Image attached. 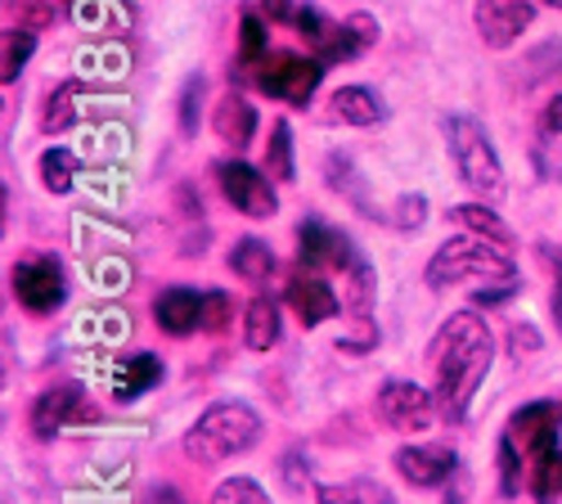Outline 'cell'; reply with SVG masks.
<instances>
[{"instance_id":"1","label":"cell","mask_w":562,"mask_h":504,"mask_svg":"<svg viewBox=\"0 0 562 504\" xmlns=\"http://www.w3.org/2000/svg\"><path fill=\"white\" fill-rule=\"evenodd\" d=\"M491 351H495V338L477 311H454L432 334L428 365H432V379H437L441 419H450V424L468 419V405H473L482 379L491 374Z\"/></svg>"},{"instance_id":"2","label":"cell","mask_w":562,"mask_h":504,"mask_svg":"<svg viewBox=\"0 0 562 504\" xmlns=\"http://www.w3.org/2000/svg\"><path fill=\"white\" fill-rule=\"evenodd\" d=\"M261 441V415L244 401H216L184 433V455L199 464H225Z\"/></svg>"},{"instance_id":"3","label":"cell","mask_w":562,"mask_h":504,"mask_svg":"<svg viewBox=\"0 0 562 504\" xmlns=\"http://www.w3.org/2000/svg\"><path fill=\"white\" fill-rule=\"evenodd\" d=\"M424 280H428V289H454V284H468V280L491 284V280H518V266H513L508 248L463 231L459 239H446L432 253Z\"/></svg>"},{"instance_id":"4","label":"cell","mask_w":562,"mask_h":504,"mask_svg":"<svg viewBox=\"0 0 562 504\" xmlns=\"http://www.w3.org/2000/svg\"><path fill=\"white\" fill-rule=\"evenodd\" d=\"M446 149L454 158V171L468 190H473L477 199L495 203L508 186H504V163L491 145V135L477 117H468V113H450L446 117Z\"/></svg>"},{"instance_id":"5","label":"cell","mask_w":562,"mask_h":504,"mask_svg":"<svg viewBox=\"0 0 562 504\" xmlns=\"http://www.w3.org/2000/svg\"><path fill=\"white\" fill-rule=\"evenodd\" d=\"M216 180H221V194L234 212H244L252 221H266L279 212V194H274V176L244 163V158H225L216 163Z\"/></svg>"},{"instance_id":"6","label":"cell","mask_w":562,"mask_h":504,"mask_svg":"<svg viewBox=\"0 0 562 504\" xmlns=\"http://www.w3.org/2000/svg\"><path fill=\"white\" fill-rule=\"evenodd\" d=\"M257 90L270 100H289V104H306L319 81H324V64L319 59H302V55H289V51H279V55H266L252 72Z\"/></svg>"},{"instance_id":"7","label":"cell","mask_w":562,"mask_h":504,"mask_svg":"<svg viewBox=\"0 0 562 504\" xmlns=\"http://www.w3.org/2000/svg\"><path fill=\"white\" fill-rule=\"evenodd\" d=\"M10 284H14V298L23 311L32 315H55L64 302H68V275L55 257H27L14 266L10 275Z\"/></svg>"},{"instance_id":"8","label":"cell","mask_w":562,"mask_h":504,"mask_svg":"<svg viewBox=\"0 0 562 504\" xmlns=\"http://www.w3.org/2000/svg\"><path fill=\"white\" fill-rule=\"evenodd\" d=\"M437 415V392L418 388L409 379H387L379 388V419L392 433H424Z\"/></svg>"},{"instance_id":"9","label":"cell","mask_w":562,"mask_h":504,"mask_svg":"<svg viewBox=\"0 0 562 504\" xmlns=\"http://www.w3.org/2000/svg\"><path fill=\"white\" fill-rule=\"evenodd\" d=\"M392 469L409 482V486H446L450 478H459V455L441 441H414V446H401L392 455Z\"/></svg>"},{"instance_id":"10","label":"cell","mask_w":562,"mask_h":504,"mask_svg":"<svg viewBox=\"0 0 562 504\" xmlns=\"http://www.w3.org/2000/svg\"><path fill=\"white\" fill-rule=\"evenodd\" d=\"M473 23H477L482 45L508 51V45L536 23V0H477Z\"/></svg>"},{"instance_id":"11","label":"cell","mask_w":562,"mask_h":504,"mask_svg":"<svg viewBox=\"0 0 562 504\" xmlns=\"http://www.w3.org/2000/svg\"><path fill=\"white\" fill-rule=\"evenodd\" d=\"M90 419V410H86V388L81 383H55V388H45L32 405V433L41 441H50L55 433H64L68 424H81Z\"/></svg>"},{"instance_id":"12","label":"cell","mask_w":562,"mask_h":504,"mask_svg":"<svg viewBox=\"0 0 562 504\" xmlns=\"http://www.w3.org/2000/svg\"><path fill=\"white\" fill-rule=\"evenodd\" d=\"M297 257H302V266L306 270H351L360 257H356V244L342 235V231H334V225H324V221H302L297 225Z\"/></svg>"},{"instance_id":"13","label":"cell","mask_w":562,"mask_h":504,"mask_svg":"<svg viewBox=\"0 0 562 504\" xmlns=\"http://www.w3.org/2000/svg\"><path fill=\"white\" fill-rule=\"evenodd\" d=\"M373 41H379V19H373V14H351V19H342L329 36L315 45V59H319L324 68L351 64V59H360V55L369 51Z\"/></svg>"},{"instance_id":"14","label":"cell","mask_w":562,"mask_h":504,"mask_svg":"<svg viewBox=\"0 0 562 504\" xmlns=\"http://www.w3.org/2000/svg\"><path fill=\"white\" fill-rule=\"evenodd\" d=\"M284 298H289L293 315L302 320L306 329L324 325V320H334V315L342 311V298H338L329 284H324L315 270H297L293 280H289V289H284Z\"/></svg>"},{"instance_id":"15","label":"cell","mask_w":562,"mask_h":504,"mask_svg":"<svg viewBox=\"0 0 562 504\" xmlns=\"http://www.w3.org/2000/svg\"><path fill=\"white\" fill-rule=\"evenodd\" d=\"M154 320H158V329H162V334H171V338H190L194 329H203V293L190 289V284L162 289V298L154 302Z\"/></svg>"},{"instance_id":"16","label":"cell","mask_w":562,"mask_h":504,"mask_svg":"<svg viewBox=\"0 0 562 504\" xmlns=\"http://www.w3.org/2000/svg\"><path fill=\"white\" fill-rule=\"evenodd\" d=\"M212 131L221 135L225 145H234V149H244V145H252V135H257V109L244 100V96H221V104L212 109Z\"/></svg>"},{"instance_id":"17","label":"cell","mask_w":562,"mask_h":504,"mask_svg":"<svg viewBox=\"0 0 562 504\" xmlns=\"http://www.w3.org/2000/svg\"><path fill=\"white\" fill-rule=\"evenodd\" d=\"M329 104H334L338 122H347V126H379V122L387 117L383 100L373 96L369 86H342V90H334Z\"/></svg>"},{"instance_id":"18","label":"cell","mask_w":562,"mask_h":504,"mask_svg":"<svg viewBox=\"0 0 562 504\" xmlns=\"http://www.w3.org/2000/svg\"><path fill=\"white\" fill-rule=\"evenodd\" d=\"M450 221L459 225V231H468V235H482V239H491V244H499V248H513V231L495 216V208H491L486 199L450 208Z\"/></svg>"},{"instance_id":"19","label":"cell","mask_w":562,"mask_h":504,"mask_svg":"<svg viewBox=\"0 0 562 504\" xmlns=\"http://www.w3.org/2000/svg\"><path fill=\"white\" fill-rule=\"evenodd\" d=\"M81 96H86V81H64L50 90L45 100V113H41V131L45 135H64L68 126H77L81 117Z\"/></svg>"},{"instance_id":"20","label":"cell","mask_w":562,"mask_h":504,"mask_svg":"<svg viewBox=\"0 0 562 504\" xmlns=\"http://www.w3.org/2000/svg\"><path fill=\"white\" fill-rule=\"evenodd\" d=\"M279 302L274 298H252L248 302V311H244V343L252 347V351H270L274 343H279Z\"/></svg>"},{"instance_id":"21","label":"cell","mask_w":562,"mask_h":504,"mask_svg":"<svg viewBox=\"0 0 562 504\" xmlns=\"http://www.w3.org/2000/svg\"><path fill=\"white\" fill-rule=\"evenodd\" d=\"M229 270L239 275V280H248V284H266L270 275H274V253H270V244H261V239H239L229 248Z\"/></svg>"},{"instance_id":"22","label":"cell","mask_w":562,"mask_h":504,"mask_svg":"<svg viewBox=\"0 0 562 504\" xmlns=\"http://www.w3.org/2000/svg\"><path fill=\"white\" fill-rule=\"evenodd\" d=\"M158 379H162V360H158L154 351L126 356V365L117 370V401H135V396H145Z\"/></svg>"},{"instance_id":"23","label":"cell","mask_w":562,"mask_h":504,"mask_svg":"<svg viewBox=\"0 0 562 504\" xmlns=\"http://www.w3.org/2000/svg\"><path fill=\"white\" fill-rule=\"evenodd\" d=\"M32 55H36V32L32 27H10L5 41H0V81L14 86Z\"/></svg>"},{"instance_id":"24","label":"cell","mask_w":562,"mask_h":504,"mask_svg":"<svg viewBox=\"0 0 562 504\" xmlns=\"http://www.w3.org/2000/svg\"><path fill=\"white\" fill-rule=\"evenodd\" d=\"M266 171L274 176V186H289L297 176V163H293V126L279 117L270 126V145H266Z\"/></svg>"},{"instance_id":"25","label":"cell","mask_w":562,"mask_h":504,"mask_svg":"<svg viewBox=\"0 0 562 504\" xmlns=\"http://www.w3.org/2000/svg\"><path fill=\"white\" fill-rule=\"evenodd\" d=\"M36 176H41V186L50 190V194H68L77 186V158L59 145H50L41 158H36Z\"/></svg>"},{"instance_id":"26","label":"cell","mask_w":562,"mask_h":504,"mask_svg":"<svg viewBox=\"0 0 562 504\" xmlns=\"http://www.w3.org/2000/svg\"><path fill=\"white\" fill-rule=\"evenodd\" d=\"M315 504H392V495L379 482H329L315 491Z\"/></svg>"},{"instance_id":"27","label":"cell","mask_w":562,"mask_h":504,"mask_svg":"<svg viewBox=\"0 0 562 504\" xmlns=\"http://www.w3.org/2000/svg\"><path fill=\"white\" fill-rule=\"evenodd\" d=\"M522 482H531L527 450L504 433V437H499V491H504V495H522Z\"/></svg>"},{"instance_id":"28","label":"cell","mask_w":562,"mask_h":504,"mask_svg":"<svg viewBox=\"0 0 562 504\" xmlns=\"http://www.w3.org/2000/svg\"><path fill=\"white\" fill-rule=\"evenodd\" d=\"M203 90H207V81H203L199 72L180 86V104H176L180 135H199V122H203Z\"/></svg>"},{"instance_id":"29","label":"cell","mask_w":562,"mask_h":504,"mask_svg":"<svg viewBox=\"0 0 562 504\" xmlns=\"http://www.w3.org/2000/svg\"><path fill=\"white\" fill-rule=\"evenodd\" d=\"M207 504H270V495H266L261 482H252V478H225V482L212 491Z\"/></svg>"},{"instance_id":"30","label":"cell","mask_w":562,"mask_h":504,"mask_svg":"<svg viewBox=\"0 0 562 504\" xmlns=\"http://www.w3.org/2000/svg\"><path fill=\"white\" fill-rule=\"evenodd\" d=\"M424 221H428V199L424 194H401L387 208V225H396V231H418Z\"/></svg>"},{"instance_id":"31","label":"cell","mask_w":562,"mask_h":504,"mask_svg":"<svg viewBox=\"0 0 562 504\" xmlns=\"http://www.w3.org/2000/svg\"><path fill=\"white\" fill-rule=\"evenodd\" d=\"M239 51H244V68H257L270 51H266V27H261V19L257 14H244V27H239Z\"/></svg>"},{"instance_id":"32","label":"cell","mask_w":562,"mask_h":504,"mask_svg":"<svg viewBox=\"0 0 562 504\" xmlns=\"http://www.w3.org/2000/svg\"><path fill=\"white\" fill-rule=\"evenodd\" d=\"M229 325V298L221 289H207L203 293V329L207 334H221Z\"/></svg>"},{"instance_id":"33","label":"cell","mask_w":562,"mask_h":504,"mask_svg":"<svg viewBox=\"0 0 562 504\" xmlns=\"http://www.w3.org/2000/svg\"><path fill=\"white\" fill-rule=\"evenodd\" d=\"M508 351H513V356H531V351H540V334H536V325L518 320V325L508 329Z\"/></svg>"},{"instance_id":"34","label":"cell","mask_w":562,"mask_h":504,"mask_svg":"<svg viewBox=\"0 0 562 504\" xmlns=\"http://www.w3.org/2000/svg\"><path fill=\"white\" fill-rule=\"evenodd\" d=\"M293 23H297V32H302L311 45H319L324 36L334 32L329 23H324V14H319V10H311V5H306V10H297V19H293Z\"/></svg>"},{"instance_id":"35","label":"cell","mask_w":562,"mask_h":504,"mask_svg":"<svg viewBox=\"0 0 562 504\" xmlns=\"http://www.w3.org/2000/svg\"><path fill=\"white\" fill-rule=\"evenodd\" d=\"M513 293H518V280H491V284L477 289V306H499V302H508Z\"/></svg>"},{"instance_id":"36","label":"cell","mask_w":562,"mask_h":504,"mask_svg":"<svg viewBox=\"0 0 562 504\" xmlns=\"http://www.w3.org/2000/svg\"><path fill=\"white\" fill-rule=\"evenodd\" d=\"M553 135H562V96H553V100L540 109V145L553 141Z\"/></svg>"},{"instance_id":"37","label":"cell","mask_w":562,"mask_h":504,"mask_svg":"<svg viewBox=\"0 0 562 504\" xmlns=\"http://www.w3.org/2000/svg\"><path fill=\"white\" fill-rule=\"evenodd\" d=\"M261 14H266L270 23H293V19H297L293 0H261Z\"/></svg>"},{"instance_id":"38","label":"cell","mask_w":562,"mask_h":504,"mask_svg":"<svg viewBox=\"0 0 562 504\" xmlns=\"http://www.w3.org/2000/svg\"><path fill=\"white\" fill-rule=\"evenodd\" d=\"M544 257L553 261V298H549V306H553V320H558V329H562V257H553L549 248H544Z\"/></svg>"},{"instance_id":"39","label":"cell","mask_w":562,"mask_h":504,"mask_svg":"<svg viewBox=\"0 0 562 504\" xmlns=\"http://www.w3.org/2000/svg\"><path fill=\"white\" fill-rule=\"evenodd\" d=\"M149 504H184V495L176 486H154L149 491Z\"/></svg>"},{"instance_id":"40","label":"cell","mask_w":562,"mask_h":504,"mask_svg":"<svg viewBox=\"0 0 562 504\" xmlns=\"http://www.w3.org/2000/svg\"><path fill=\"white\" fill-rule=\"evenodd\" d=\"M284 478H289V486H302V455L297 450L284 460Z\"/></svg>"},{"instance_id":"41","label":"cell","mask_w":562,"mask_h":504,"mask_svg":"<svg viewBox=\"0 0 562 504\" xmlns=\"http://www.w3.org/2000/svg\"><path fill=\"white\" fill-rule=\"evenodd\" d=\"M540 5H553V10H562V0H540Z\"/></svg>"}]
</instances>
